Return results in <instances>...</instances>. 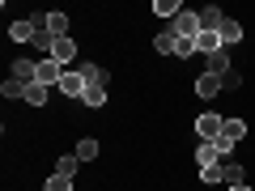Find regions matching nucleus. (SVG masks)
<instances>
[{
  "label": "nucleus",
  "mask_w": 255,
  "mask_h": 191,
  "mask_svg": "<svg viewBox=\"0 0 255 191\" xmlns=\"http://www.w3.org/2000/svg\"><path fill=\"white\" fill-rule=\"evenodd\" d=\"M170 34H179V38H191V43H196V34H200V13H187V9H183L179 17H174Z\"/></svg>",
  "instance_id": "obj_1"
},
{
  "label": "nucleus",
  "mask_w": 255,
  "mask_h": 191,
  "mask_svg": "<svg viewBox=\"0 0 255 191\" xmlns=\"http://www.w3.org/2000/svg\"><path fill=\"white\" fill-rule=\"evenodd\" d=\"M221 123H226L221 115H200V119H196V132H200L204 145H213V140L221 136Z\"/></svg>",
  "instance_id": "obj_2"
},
{
  "label": "nucleus",
  "mask_w": 255,
  "mask_h": 191,
  "mask_svg": "<svg viewBox=\"0 0 255 191\" xmlns=\"http://www.w3.org/2000/svg\"><path fill=\"white\" fill-rule=\"evenodd\" d=\"M64 73H68V68H60L55 60H38V81L34 85H60Z\"/></svg>",
  "instance_id": "obj_3"
},
{
  "label": "nucleus",
  "mask_w": 255,
  "mask_h": 191,
  "mask_svg": "<svg viewBox=\"0 0 255 191\" xmlns=\"http://www.w3.org/2000/svg\"><path fill=\"white\" fill-rule=\"evenodd\" d=\"M85 90H90V85L81 81V73H77V68H68V73H64V81H60V94H68V98H81Z\"/></svg>",
  "instance_id": "obj_4"
},
{
  "label": "nucleus",
  "mask_w": 255,
  "mask_h": 191,
  "mask_svg": "<svg viewBox=\"0 0 255 191\" xmlns=\"http://www.w3.org/2000/svg\"><path fill=\"white\" fill-rule=\"evenodd\" d=\"M73 55H77V43H73V38H55V51H51V60L60 64V68H68V64H73Z\"/></svg>",
  "instance_id": "obj_5"
},
{
  "label": "nucleus",
  "mask_w": 255,
  "mask_h": 191,
  "mask_svg": "<svg viewBox=\"0 0 255 191\" xmlns=\"http://www.w3.org/2000/svg\"><path fill=\"white\" fill-rule=\"evenodd\" d=\"M196 51H200L204 60H209L213 51H221V38H217V30H200V34H196Z\"/></svg>",
  "instance_id": "obj_6"
},
{
  "label": "nucleus",
  "mask_w": 255,
  "mask_h": 191,
  "mask_svg": "<svg viewBox=\"0 0 255 191\" xmlns=\"http://www.w3.org/2000/svg\"><path fill=\"white\" fill-rule=\"evenodd\" d=\"M204 73H213V77H230V73H234V68H230V51H226V47L209 55V68H204Z\"/></svg>",
  "instance_id": "obj_7"
},
{
  "label": "nucleus",
  "mask_w": 255,
  "mask_h": 191,
  "mask_svg": "<svg viewBox=\"0 0 255 191\" xmlns=\"http://www.w3.org/2000/svg\"><path fill=\"white\" fill-rule=\"evenodd\" d=\"M9 38H13V43H34V21H30V17H17V21L9 26Z\"/></svg>",
  "instance_id": "obj_8"
},
{
  "label": "nucleus",
  "mask_w": 255,
  "mask_h": 191,
  "mask_svg": "<svg viewBox=\"0 0 255 191\" xmlns=\"http://www.w3.org/2000/svg\"><path fill=\"white\" fill-rule=\"evenodd\" d=\"M196 94H200V98H217V94H221V77L200 73V77H196Z\"/></svg>",
  "instance_id": "obj_9"
},
{
  "label": "nucleus",
  "mask_w": 255,
  "mask_h": 191,
  "mask_svg": "<svg viewBox=\"0 0 255 191\" xmlns=\"http://www.w3.org/2000/svg\"><path fill=\"white\" fill-rule=\"evenodd\" d=\"M217 38H221V47H234L238 38H243V26H238L234 17H226V21H221V30H217Z\"/></svg>",
  "instance_id": "obj_10"
},
{
  "label": "nucleus",
  "mask_w": 255,
  "mask_h": 191,
  "mask_svg": "<svg viewBox=\"0 0 255 191\" xmlns=\"http://www.w3.org/2000/svg\"><path fill=\"white\" fill-rule=\"evenodd\" d=\"M221 179H226L230 187H243V183H247V170H243L238 162H221Z\"/></svg>",
  "instance_id": "obj_11"
},
{
  "label": "nucleus",
  "mask_w": 255,
  "mask_h": 191,
  "mask_svg": "<svg viewBox=\"0 0 255 191\" xmlns=\"http://www.w3.org/2000/svg\"><path fill=\"white\" fill-rule=\"evenodd\" d=\"M77 73H81L85 85H107V73H102L98 64H77Z\"/></svg>",
  "instance_id": "obj_12"
},
{
  "label": "nucleus",
  "mask_w": 255,
  "mask_h": 191,
  "mask_svg": "<svg viewBox=\"0 0 255 191\" xmlns=\"http://www.w3.org/2000/svg\"><path fill=\"white\" fill-rule=\"evenodd\" d=\"M47 30L51 38H68V13H47Z\"/></svg>",
  "instance_id": "obj_13"
},
{
  "label": "nucleus",
  "mask_w": 255,
  "mask_h": 191,
  "mask_svg": "<svg viewBox=\"0 0 255 191\" xmlns=\"http://www.w3.org/2000/svg\"><path fill=\"white\" fill-rule=\"evenodd\" d=\"M153 47H157L162 55H179V34H170V30H162V34L153 38Z\"/></svg>",
  "instance_id": "obj_14"
},
{
  "label": "nucleus",
  "mask_w": 255,
  "mask_h": 191,
  "mask_svg": "<svg viewBox=\"0 0 255 191\" xmlns=\"http://www.w3.org/2000/svg\"><path fill=\"white\" fill-rule=\"evenodd\" d=\"M221 21H226V13H221V9H213V4H209V9H200V30H221Z\"/></svg>",
  "instance_id": "obj_15"
},
{
  "label": "nucleus",
  "mask_w": 255,
  "mask_h": 191,
  "mask_svg": "<svg viewBox=\"0 0 255 191\" xmlns=\"http://www.w3.org/2000/svg\"><path fill=\"white\" fill-rule=\"evenodd\" d=\"M81 102H85V106H94V110L107 106V85H90V90L81 94Z\"/></svg>",
  "instance_id": "obj_16"
},
{
  "label": "nucleus",
  "mask_w": 255,
  "mask_h": 191,
  "mask_svg": "<svg viewBox=\"0 0 255 191\" xmlns=\"http://www.w3.org/2000/svg\"><path fill=\"white\" fill-rule=\"evenodd\" d=\"M196 162H200V170H204V166H217L221 162V149L217 145H200V149H196Z\"/></svg>",
  "instance_id": "obj_17"
},
{
  "label": "nucleus",
  "mask_w": 255,
  "mask_h": 191,
  "mask_svg": "<svg viewBox=\"0 0 255 191\" xmlns=\"http://www.w3.org/2000/svg\"><path fill=\"white\" fill-rule=\"evenodd\" d=\"M94 157H98V140H94V136L77 140V162H94Z\"/></svg>",
  "instance_id": "obj_18"
},
{
  "label": "nucleus",
  "mask_w": 255,
  "mask_h": 191,
  "mask_svg": "<svg viewBox=\"0 0 255 191\" xmlns=\"http://www.w3.org/2000/svg\"><path fill=\"white\" fill-rule=\"evenodd\" d=\"M21 102H30V106H47V85H26V98Z\"/></svg>",
  "instance_id": "obj_19"
},
{
  "label": "nucleus",
  "mask_w": 255,
  "mask_h": 191,
  "mask_svg": "<svg viewBox=\"0 0 255 191\" xmlns=\"http://www.w3.org/2000/svg\"><path fill=\"white\" fill-rule=\"evenodd\" d=\"M0 94H4V98H26V85H21L17 77H9V81H0Z\"/></svg>",
  "instance_id": "obj_20"
},
{
  "label": "nucleus",
  "mask_w": 255,
  "mask_h": 191,
  "mask_svg": "<svg viewBox=\"0 0 255 191\" xmlns=\"http://www.w3.org/2000/svg\"><path fill=\"white\" fill-rule=\"evenodd\" d=\"M55 174H64V179H73V174H77V153H64L60 162H55Z\"/></svg>",
  "instance_id": "obj_21"
},
{
  "label": "nucleus",
  "mask_w": 255,
  "mask_h": 191,
  "mask_svg": "<svg viewBox=\"0 0 255 191\" xmlns=\"http://www.w3.org/2000/svg\"><path fill=\"white\" fill-rule=\"evenodd\" d=\"M153 13H162V17H179V0H157V4H153Z\"/></svg>",
  "instance_id": "obj_22"
},
{
  "label": "nucleus",
  "mask_w": 255,
  "mask_h": 191,
  "mask_svg": "<svg viewBox=\"0 0 255 191\" xmlns=\"http://www.w3.org/2000/svg\"><path fill=\"white\" fill-rule=\"evenodd\" d=\"M200 183H209V187H213V183H226V179H221V162H217V166H204V170H200Z\"/></svg>",
  "instance_id": "obj_23"
},
{
  "label": "nucleus",
  "mask_w": 255,
  "mask_h": 191,
  "mask_svg": "<svg viewBox=\"0 0 255 191\" xmlns=\"http://www.w3.org/2000/svg\"><path fill=\"white\" fill-rule=\"evenodd\" d=\"M47 191H73V179H64V174H51V179H47Z\"/></svg>",
  "instance_id": "obj_24"
},
{
  "label": "nucleus",
  "mask_w": 255,
  "mask_h": 191,
  "mask_svg": "<svg viewBox=\"0 0 255 191\" xmlns=\"http://www.w3.org/2000/svg\"><path fill=\"white\" fill-rule=\"evenodd\" d=\"M238 85H243V77H238V73H230V77H221V90H238Z\"/></svg>",
  "instance_id": "obj_25"
},
{
  "label": "nucleus",
  "mask_w": 255,
  "mask_h": 191,
  "mask_svg": "<svg viewBox=\"0 0 255 191\" xmlns=\"http://www.w3.org/2000/svg\"><path fill=\"white\" fill-rule=\"evenodd\" d=\"M230 191H251V187H247V183H243V187H230Z\"/></svg>",
  "instance_id": "obj_26"
}]
</instances>
